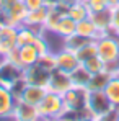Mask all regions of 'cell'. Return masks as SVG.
<instances>
[{"mask_svg": "<svg viewBox=\"0 0 119 121\" xmlns=\"http://www.w3.org/2000/svg\"><path fill=\"white\" fill-rule=\"evenodd\" d=\"M96 52L106 65L119 60V36L113 33L99 36L96 39Z\"/></svg>", "mask_w": 119, "mask_h": 121, "instance_id": "obj_1", "label": "cell"}, {"mask_svg": "<svg viewBox=\"0 0 119 121\" xmlns=\"http://www.w3.org/2000/svg\"><path fill=\"white\" fill-rule=\"evenodd\" d=\"M38 110H39V115L42 118V121L60 118L64 115V111H65L64 101H62V95L47 90V93L44 95V98L38 105Z\"/></svg>", "mask_w": 119, "mask_h": 121, "instance_id": "obj_2", "label": "cell"}, {"mask_svg": "<svg viewBox=\"0 0 119 121\" xmlns=\"http://www.w3.org/2000/svg\"><path fill=\"white\" fill-rule=\"evenodd\" d=\"M116 106L109 101V98L104 93V90L88 92V95H86V110H88V113H90L91 118L98 120V118L104 116L106 113H109Z\"/></svg>", "mask_w": 119, "mask_h": 121, "instance_id": "obj_3", "label": "cell"}, {"mask_svg": "<svg viewBox=\"0 0 119 121\" xmlns=\"http://www.w3.org/2000/svg\"><path fill=\"white\" fill-rule=\"evenodd\" d=\"M26 15H28V10L21 0H7V5L3 10V21L5 23L18 28L21 25H25Z\"/></svg>", "mask_w": 119, "mask_h": 121, "instance_id": "obj_4", "label": "cell"}, {"mask_svg": "<svg viewBox=\"0 0 119 121\" xmlns=\"http://www.w3.org/2000/svg\"><path fill=\"white\" fill-rule=\"evenodd\" d=\"M16 26H12L8 23L0 25V59H5L15 48L16 44Z\"/></svg>", "mask_w": 119, "mask_h": 121, "instance_id": "obj_5", "label": "cell"}, {"mask_svg": "<svg viewBox=\"0 0 119 121\" xmlns=\"http://www.w3.org/2000/svg\"><path fill=\"white\" fill-rule=\"evenodd\" d=\"M86 95H88L86 88H80V87L69 88L62 95L64 108L65 110H74V111H78V110L86 108Z\"/></svg>", "mask_w": 119, "mask_h": 121, "instance_id": "obj_6", "label": "cell"}, {"mask_svg": "<svg viewBox=\"0 0 119 121\" xmlns=\"http://www.w3.org/2000/svg\"><path fill=\"white\" fill-rule=\"evenodd\" d=\"M49 77H51V72L42 69L39 64H33V65L23 69V80L26 83H31V85H38V87L47 88Z\"/></svg>", "mask_w": 119, "mask_h": 121, "instance_id": "obj_7", "label": "cell"}, {"mask_svg": "<svg viewBox=\"0 0 119 121\" xmlns=\"http://www.w3.org/2000/svg\"><path fill=\"white\" fill-rule=\"evenodd\" d=\"M72 87H74V83H72V79H70V74L62 72L59 69H56V70L51 72L49 83H47V90H49V92L64 95V93H65L69 88H72Z\"/></svg>", "mask_w": 119, "mask_h": 121, "instance_id": "obj_8", "label": "cell"}, {"mask_svg": "<svg viewBox=\"0 0 119 121\" xmlns=\"http://www.w3.org/2000/svg\"><path fill=\"white\" fill-rule=\"evenodd\" d=\"M20 79H23V69L8 62L7 59L0 60V83L5 87H12L15 82H18Z\"/></svg>", "mask_w": 119, "mask_h": 121, "instance_id": "obj_9", "label": "cell"}, {"mask_svg": "<svg viewBox=\"0 0 119 121\" xmlns=\"http://www.w3.org/2000/svg\"><path fill=\"white\" fill-rule=\"evenodd\" d=\"M12 120L13 121H42L39 115L38 106L34 105H28L25 101H16L13 113H12Z\"/></svg>", "mask_w": 119, "mask_h": 121, "instance_id": "obj_10", "label": "cell"}, {"mask_svg": "<svg viewBox=\"0 0 119 121\" xmlns=\"http://www.w3.org/2000/svg\"><path fill=\"white\" fill-rule=\"evenodd\" d=\"M56 59H57V69L62 72H67V74H72L82 64L77 57V54L65 48H60L59 51H56Z\"/></svg>", "mask_w": 119, "mask_h": 121, "instance_id": "obj_11", "label": "cell"}, {"mask_svg": "<svg viewBox=\"0 0 119 121\" xmlns=\"http://www.w3.org/2000/svg\"><path fill=\"white\" fill-rule=\"evenodd\" d=\"M46 93H47V88L38 87V85H31V83H26V82H25V85H23V88H21L16 101H25V103H28V105L38 106L41 103V100L44 98Z\"/></svg>", "mask_w": 119, "mask_h": 121, "instance_id": "obj_12", "label": "cell"}, {"mask_svg": "<svg viewBox=\"0 0 119 121\" xmlns=\"http://www.w3.org/2000/svg\"><path fill=\"white\" fill-rule=\"evenodd\" d=\"M47 13H49V7L47 5H42L41 8H36V10H31L28 12L26 15V20H25V25L33 28L34 31L41 33L44 30V23H46V18H47Z\"/></svg>", "mask_w": 119, "mask_h": 121, "instance_id": "obj_13", "label": "cell"}, {"mask_svg": "<svg viewBox=\"0 0 119 121\" xmlns=\"http://www.w3.org/2000/svg\"><path fill=\"white\" fill-rule=\"evenodd\" d=\"M15 103H16V100L13 97L12 90L0 83V120L2 118H12Z\"/></svg>", "mask_w": 119, "mask_h": 121, "instance_id": "obj_14", "label": "cell"}, {"mask_svg": "<svg viewBox=\"0 0 119 121\" xmlns=\"http://www.w3.org/2000/svg\"><path fill=\"white\" fill-rule=\"evenodd\" d=\"M75 33L86 38V39H98L99 36H103L99 33V30L96 28V25L93 23V20L90 18V15L83 20L77 21V28H75Z\"/></svg>", "mask_w": 119, "mask_h": 121, "instance_id": "obj_15", "label": "cell"}, {"mask_svg": "<svg viewBox=\"0 0 119 121\" xmlns=\"http://www.w3.org/2000/svg\"><path fill=\"white\" fill-rule=\"evenodd\" d=\"M75 28H77V21L72 20L69 15H64L59 20V23L56 25L54 31H52L51 35H56V36H59L60 39H64V38L74 35V33H75Z\"/></svg>", "mask_w": 119, "mask_h": 121, "instance_id": "obj_16", "label": "cell"}, {"mask_svg": "<svg viewBox=\"0 0 119 121\" xmlns=\"http://www.w3.org/2000/svg\"><path fill=\"white\" fill-rule=\"evenodd\" d=\"M111 77H113V74L109 72V70H101L98 74H93L91 77H90V82H88V85H86V90L88 92H99V90H104L106 88V85H108V82L111 80Z\"/></svg>", "mask_w": 119, "mask_h": 121, "instance_id": "obj_17", "label": "cell"}, {"mask_svg": "<svg viewBox=\"0 0 119 121\" xmlns=\"http://www.w3.org/2000/svg\"><path fill=\"white\" fill-rule=\"evenodd\" d=\"M90 18L96 25V28L99 30L101 35L111 33V8H106V10L98 12V13H91Z\"/></svg>", "mask_w": 119, "mask_h": 121, "instance_id": "obj_18", "label": "cell"}, {"mask_svg": "<svg viewBox=\"0 0 119 121\" xmlns=\"http://www.w3.org/2000/svg\"><path fill=\"white\" fill-rule=\"evenodd\" d=\"M18 54H20V64L23 69L36 64L39 59V54L36 51V48L33 44H28V46H20L18 48Z\"/></svg>", "mask_w": 119, "mask_h": 121, "instance_id": "obj_19", "label": "cell"}, {"mask_svg": "<svg viewBox=\"0 0 119 121\" xmlns=\"http://www.w3.org/2000/svg\"><path fill=\"white\" fill-rule=\"evenodd\" d=\"M36 36H38V31H34L33 28H29L26 25L18 26V30H16V44H18V48L20 46L33 44L34 39H36Z\"/></svg>", "mask_w": 119, "mask_h": 121, "instance_id": "obj_20", "label": "cell"}, {"mask_svg": "<svg viewBox=\"0 0 119 121\" xmlns=\"http://www.w3.org/2000/svg\"><path fill=\"white\" fill-rule=\"evenodd\" d=\"M90 77H91V74H90L82 64L70 74V79H72L74 87H80V88H86V85H88V82H90Z\"/></svg>", "mask_w": 119, "mask_h": 121, "instance_id": "obj_21", "label": "cell"}, {"mask_svg": "<svg viewBox=\"0 0 119 121\" xmlns=\"http://www.w3.org/2000/svg\"><path fill=\"white\" fill-rule=\"evenodd\" d=\"M104 93L109 98V101L116 108H119V77L118 75H113L111 77V80L108 82V85L104 88Z\"/></svg>", "mask_w": 119, "mask_h": 121, "instance_id": "obj_22", "label": "cell"}, {"mask_svg": "<svg viewBox=\"0 0 119 121\" xmlns=\"http://www.w3.org/2000/svg\"><path fill=\"white\" fill-rule=\"evenodd\" d=\"M88 41H93V39H86V38L80 36L77 33H74V35L64 38V48H65V49H70V51H74V52H77L80 48L85 46Z\"/></svg>", "mask_w": 119, "mask_h": 121, "instance_id": "obj_23", "label": "cell"}, {"mask_svg": "<svg viewBox=\"0 0 119 121\" xmlns=\"http://www.w3.org/2000/svg\"><path fill=\"white\" fill-rule=\"evenodd\" d=\"M67 15H69L72 20L80 21V20H83V18H86L90 13H88L86 7H85V2H83V3H74V5H69V7H67Z\"/></svg>", "mask_w": 119, "mask_h": 121, "instance_id": "obj_24", "label": "cell"}, {"mask_svg": "<svg viewBox=\"0 0 119 121\" xmlns=\"http://www.w3.org/2000/svg\"><path fill=\"white\" fill-rule=\"evenodd\" d=\"M75 54H77V57H78L80 62H85V60H88L90 57L96 56V54H98V52H96V39L88 41L85 46H82V48H80Z\"/></svg>", "mask_w": 119, "mask_h": 121, "instance_id": "obj_25", "label": "cell"}, {"mask_svg": "<svg viewBox=\"0 0 119 121\" xmlns=\"http://www.w3.org/2000/svg\"><path fill=\"white\" fill-rule=\"evenodd\" d=\"M36 64H39L42 69H46L47 72H52L57 69V59H56V52L54 51H49L46 54H41L39 59Z\"/></svg>", "mask_w": 119, "mask_h": 121, "instance_id": "obj_26", "label": "cell"}, {"mask_svg": "<svg viewBox=\"0 0 119 121\" xmlns=\"http://www.w3.org/2000/svg\"><path fill=\"white\" fill-rule=\"evenodd\" d=\"M82 65H83L91 75H93V74H98V72H101V70L106 69V64L103 62V59L99 57L98 54L93 56V57H90L88 60H85V62H82Z\"/></svg>", "mask_w": 119, "mask_h": 121, "instance_id": "obj_27", "label": "cell"}, {"mask_svg": "<svg viewBox=\"0 0 119 121\" xmlns=\"http://www.w3.org/2000/svg\"><path fill=\"white\" fill-rule=\"evenodd\" d=\"M33 46L36 48V51H38V54H46V52H49V51H52V48H51V43L47 39V33L46 31H41L38 33V36H36V39L33 43Z\"/></svg>", "mask_w": 119, "mask_h": 121, "instance_id": "obj_28", "label": "cell"}, {"mask_svg": "<svg viewBox=\"0 0 119 121\" xmlns=\"http://www.w3.org/2000/svg\"><path fill=\"white\" fill-rule=\"evenodd\" d=\"M85 7H86V10H88L90 15H91V13H98V12H103V10L109 8L108 3H106L104 0H85Z\"/></svg>", "mask_w": 119, "mask_h": 121, "instance_id": "obj_29", "label": "cell"}, {"mask_svg": "<svg viewBox=\"0 0 119 121\" xmlns=\"http://www.w3.org/2000/svg\"><path fill=\"white\" fill-rule=\"evenodd\" d=\"M111 33L119 36V7L111 8Z\"/></svg>", "mask_w": 119, "mask_h": 121, "instance_id": "obj_30", "label": "cell"}, {"mask_svg": "<svg viewBox=\"0 0 119 121\" xmlns=\"http://www.w3.org/2000/svg\"><path fill=\"white\" fill-rule=\"evenodd\" d=\"M21 2H23V5L26 7L28 12L36 10V8H41V7L44 5V0H21Z\"/></svg>", "mask_w": 119, "mask_h": 121, "instance_id": "obj_31", "label": "cell"}, {"mask_svg": "<svg viewBox=\"0 0 119 121\" xmlns=\"http://www.w3.org/2000/svg\"><path fill=\"white\" fill-rule=\"evenodd\" d=\"M62 0H44V5H47V7H56V5H59Z\"/></svg>", "mask_w": 119, "mask_h": 121, "instance_id": "obj_32", "label": "cell"}, {"mask_svg": "<svg viewBox=\"0 0 119 121\" xmlns=\"http://www.w3.org/2000/svg\"><path fill=\"white\" fill-rule=\"evenodd\" d=\"M106 3H108V7L109 8H114V7H118V2L119 0H104Z\"/></svg>", "mask_w": 119, "mask_h": 121, "instance_id": "obj_33", "label": "cell"}, {"mask_svg": "<svg viewBox=\"0 0 119 121\" xmlns=\"http://www.w3.org/2000/svg\"><path fill=\"white\" fill-rule=\"evenodd\" d=\"M64 3H67V5H74V3H83L85 0H62Z\"/></svg>", "mask_w": 119, "mask_h": 121, "instance_id": "obj_34", "label": "cell"}, {"mask_svg": "<svg viewBox=\"0 0 119 121\" xmlns=\"http://www.w3.org/2000/svg\"><path fill=\"white\" fill-rule=\"evenodd\" d=\"M5 5H7V0H0V15H3V10H5Z\"/></svg>", "mask_w": 119, "mask_h": 121, "instance_id": "obj_35", "label": "cell"}, {"mask_svg": "<svg viewBox=\"0 0 119 121\" xmlns=\"http://www.w3.org/2000/svg\"><path fill=\"white\" fill-rule=\"evenodd\" d=\"M80 121H96V120L91 118V116H88V118H83V120H80Z\"/></svg>", "mask_w": 119, "mask_h": 121, "instance_id": "obj_36", "label": "cell"}, {"mask_svg": "<svg viewBox=\"0 0 119 121\" xmlns=\"http://www.w3.org/2000/svg\"><path fill=\"white\" fill-rule=\"evenodd\" d=\"M46 121H64L62 118H54V120H46Z\"/></svg>", "mask_w": 119, "mask_h": 121, "instance_id": "obj_37", "label": "cell"}, {"mask_svg": "<svg viewBox=\"0 0 119 121\" xmlns=\"http://www.w3.org/2000/svg\"><path fill=\"white\" fill-rule=\"evenodd\" d=\"M2 23H5V21H3V15H0V25H2Z\"/></svg>", "mask_w": 119, "mask_h": 121, "instance_id": "obj_38", "label": "cell"}, {"mask_svg": "<svg viewBox=\"0 0 119 121\" xmlns=\"http://www.w3.org/2000/svg\"><path fill=\"white\" fill-rule=\"evenodd\" d=\"M118 7H119V2H118Z\"/></svg>", "mask_w": 119, "mask_h": 121, "instance_id": "obj_39", "label": "cell"}]
</instances>
